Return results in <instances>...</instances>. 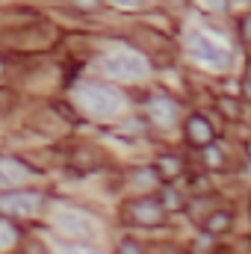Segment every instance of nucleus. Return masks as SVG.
I'll return each instance as SVG.
<instances>
[{"label":"nucleus","mask_w":251,"mask_h":254,"mask_svg":"<svg viewBox=\"0 0 251 254\" xmlns=\"http://www.w3.org/2000/svg\"><path fill=\"white\" fill-rule=\"evenodd\" d=\"M189 133H192L195 142H207V139H210V125H207L204 119H192V122H189Z\"/></svg>","instance_id":"obj_9"},{"label":"nucleus","mask_w":251,"mask_h":254,"mask_svg":"<svg viewBox=\"0 0 251 254\" xmlns=\"http://www.w3.org/2000/svg\"><path fill=\"white\" fill-rule=\"evenodd\" d=\"M57 228L63 231L65 237H77V240H86V237L95 234L92 219L86 213H80V210H71V207H65V210L57 213Z\"/></svg>","instance_id":"obj_5"},{"label":"nucleus","mask_w":251,"mask_h":254,"mask_svg":"<svg viewBox=\"0 0 251 254\" xmlns=\"http://www.w3.org/2000/svg\"><path fill=\"white\" fill-rule=\"evenodd\" d=\"M77 101L80 107L95 116V119H113L125 110V95L113 86H104V83H86L77 89Z\"/></svg>","instance_id":"obj_1"},{"label":"nucleus","mask_w":251,"mask_h":254,"mask_svg":"<svg viewBox=\"0 0 251 254\" xmlns=\"http://www.w3.org/2000/svg\"><path fill=\"white\" fill-rule=\"evenodd\" d=\"M110 3H116V6H125V9H133V6H139L142 0H110Z\"/></svg>","instance_id":"obj_11"},{"label":"nucleus","mask_w":251,"mask_h":254,"mask_svg":"<svg viewBox=\"0 0 251 254\" xmlns=\"http://www.w3.org/2000/svg\"><path fill=\"white\" fill-rule=\"evenodd\" d=\"M39 207H42V195L39 192H9V195H0V210H6V213H12V216H36L39 213Z\"/></svg>","instance_id":"obj_4"},{"label":"nucleus","mask_w":251,"mask_h":254,"mask_svg":"<svg viewBox=\"0 0 251 254\" xmlns=\"http://www.w3.org/2000/svg\"><path fill=\"white\" fill-rule=\"evenodd\" d=\"M151 119L160 127H172L175 119H178V107H175L172 101H163V98H160V101L151 104Z\"/></svg>","instance_id":"obj_7"},{"label":"nucleus","mask_w":251,"mask_h":254,"mask_svg":"<svg viewBox=\"0 0 251 254\" xmlns=\"http://www.w3.org/2000/svg\"><path fill=\"white\" fill-rule=\"evenodd\" d=\"M101 68L113 80H142V77H148L145 57H139L133 51H113V54H107L101 60Z\"/></svg>","instance_id":"obj_3"},{"label":"nucleus","mask_w":251,"mask_h":254,"mask_svg":"<svg viewBox=\"0 0 251 254\" xmlns=\"http://www.w3.org/2000/svg\"><path fill=\"white\" fill-rule=\"evenodd\" d=\"M74 3H80V6H95L98 0H74Z\"/></svg>","instance_id":"obj_12"},{"label":"nucleus","mask_w":251,"mask_h":254,"mask_svg":"<svg viewBox=\"0 0 251 254\" xmlns=\"http://www.w3.org/2000/svg\"><path fill=\"white\" fill-rule=\"evenodd\" d=\"M30 178L27 166L15 163V160H0V190H12L18 184H24Z\"/></svg>","instance_id":"obj_6"},{"label":"nucleus","mask_w":251,"mask_h":254,"mask_svg":"<svg viewBox=\"0 0 251 254\" xmlns=\"http://www.w3.org/2000/svg\"><path fill=\"white\" fill-rule=\"evenodd\" d=\"M133 216H136L139 222L151 225V222L160 219V207H157V204H148V201H139V204H133Z\"/></svg>","instance_id":"obj_8"},{"label":"nucleus","mask_w":251,"mask_h":254,"mask_svg":"<svg viewBox=\"0 0 251 254\" xmlns=\"http://www.w3.org/2000/svg\"><path fill=\"white\" fill-rule=\"evenodd\" d=\"M187 51L192 60L204 63L207 68H216V71L231 68V48L210 33H192L187 42Z\"/></svg>","instance_id":"obj_2"},{"label":"nucleus","mask_w":251,"mask_h":254,"mask_svg":"<svg viewBox=\"0 0 251 254\" xmlns=\"http://www.w3.org/2000/svg\"><path fill=\"white\" fill-rule=\"evenodd\" d=\"M12 246H15V228L6 225V222H0V252H6Z\"/></svg>","instance_id":"obj_10"}]
</instances>
